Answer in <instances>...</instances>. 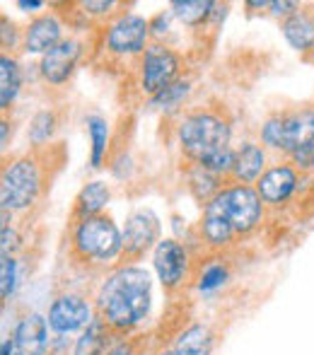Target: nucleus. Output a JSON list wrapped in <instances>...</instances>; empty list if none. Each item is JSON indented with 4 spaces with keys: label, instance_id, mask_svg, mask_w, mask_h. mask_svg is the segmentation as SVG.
Wrapping results in <instances>:
<instances>
[{
    "label": "nucleus",
    "instance_id": "30",
    "mask_svg": "<svg viewBox=\"0 0 314 355\" xmlns=\"http://www.w3.org/2000/svg\"><path fill=\"white\" fill-rule=\"evenodd\" d=\"M295 159L314 169V145H310V148H305V150H300V153H295Z\"/></svg>",
    "mask_w": 314,
    "mask_h": 355
},
{
    "label": "nucleus",
    "instance_id": "35",
    "mask_svg": "<svg viewBox=\"0 0 314 355\" xmlns=\"http://www.w3.org/2000/svg\"><path fill=\"white\" fill-rule=\"evenodd\" d=\"M162 355H177V353H174V351H167V353H162Z\"/></svg>",
    "mask_w": 314,
    "mask_h": 355
},
{
    "label": "nucleus",
    "instance_id": "3",
    "mask_svg": "<svg viewBox=\"0 0 314 355\" xmlns=\"http://www.w3.org/2000/svg\"><path fill=\"white\" fill-rule=\"evenodd\" d=\"M203 211L225 220L235 230V234H247L261 220V198H259L256 189L237 184V187L223 189L220 193H216Z\"/></svg>",
    "mask_w": 314,
    "mask_h": 355
},
{
    "label": "nucleus",
    "instance_id": "25",
    "mask_svg": "<svg viewBox=\"0 0 314 355\" xmlns=\"http://www.w3.org/2000/svg\"><path fill=\"white\" fill-rule=\"evenodd\" d=\"M51 131H53V114H49V112L37 114V119H34V123H32V141L37 145L49 141Z\"/></svg>",
    "mask_w": 314,
    "mask_h": 355
},
{
    "label": "nucleus",
    "instance_id": "17",
    "mask_svg": "<svg viewBox=\"0 0 314 355\" xmlns=\"http://www.w3.org/2000/svg\"><path fill=\"white\" fill-rule=\"evenodd\" d=\"M263 150L259 145H242V148L235 153V164H232V177L242 184H249L254 179H261V172H263Z\"/></svg>",
    "mask_w": 314,
    "mask_h": 355
},
{
    "label": "nucleus",
    "instance_id": "7",
    "mask_svg": "<svg viewBox=\"0 0 314 355\" xmlns=\"http://www.w3.org/2000/svg\"><path fill=\"white\" fill-rule=\"evenodd\" d=\"M179 56L172 49L162 46V44H152L146 49L143 56V89L148 94H159L162 89H167L169 85H174V78L179 75Z\"/></svg>",
    "mask_w": 314,
    "mask_h": 355
},
{
    "label": "nucleus",
    "instance_id": "23",
    "mask_svg": "<svg viewBox=\"0 0 314 355\" xmlns=\"http://www.w3.org/2000/svg\"><path fill=\"white\" fill-rule=\"evenodd\" d=\"M89 136H92V167H99L104 157V150H107V123L99 116L89 119Z\"/></svg>",
    "mask_w": 314,
    "mask_h": 355
},
{
    "label": "nucleus",
    "instance_id": "21",
    "mask_svg": "<svg viewBox=\"0 0 314 355\" xmlns=\"http://www.w3.org/2000/svg\"><path fill=\"white\" fill-rule=\"evenodd\" d=\"M19 92V68L12 58H0V107L8 109Z\"/></svg>",
    "mask_w": 314,
    "mask_h": 355
},
{
    "label": "nucleus",
    "instance_id": "2",
    "mask_svg": "<svg viewBox=\"0 0 314 355\" xmlns=\"http://www.w3.org/2000/svg\"><path fill=\"white\" fill-rule=\"evenodd\" d=\"M179 141L184 155L203 167L213 157L230 150V126L213 112L191 114L179 126Z\"/></svg>",
    "mask_w": 314,
    "mask_h": 355
},
{
    "label": "nucleus",
    "instance_id": "5",
    "mask_svg": "<svg viewBox=\"0 0 314 355\" xmlns=\"http://www.w3.org/2000/svg\"><path fill=\"white\" fill-rule=\"evenodd\" d=\"M73 249L82 259L109 261L123 249V234H119V227L109 215H94L78 223L73 234Z\"/></svg>",
    "mask_w": 314,
    "mask_h": 355
},
{
    "label": "nucleus",
    "instance_id": "15",
    "mask_svg": "<svg viewBox=\"0 0 314 355\" xmlns=\"http://www.w3.org/2000/svg\"><path fill=\"white\" fill-rule=\"evenodd\" d=\"M58 44H61V24H58V19L51 17V15H42V17H37L27 27V34H24V46H27V51L44 53V56H46Z\"/></svg>",
    "mask_w": 314,
    "mask_h": 355
},
{
    "label": "nucleus",
    "instance_id": "34",
    "mask_svg": "<svg viewBox=\"0 0 314 355\" xmlns=\"http://www.w3.org/2000/svg\"><path fill=\"white\" fill-rule=\"evenodd\" d=\"M310 61L314 63V49H312V53H310Z\"/></svg>",
    "mask_w": 314,
    "mask_h": 355
},
{
    "label": "nucleus",
    "instance_id": "26",
    "mask_svg": "<svg viewBox=\"0 0 314 355\" xmlns=\"http://www.w3.org/2000/svg\"><path fill=\"white\" fill-rule=\"evenodd\" d=\"M0 295H3V300L10 297V293L15 290V261L12 257H3V261H0Z\"/></svg>",
    "mask_w": 314,
    "mask_h": 355
},
{
    "label": "nucleus",
    "instance_id": "31",
    "mask_svg": "<svg viewBox=\"0 0 314 355\" xmlns=\"http://www.w3.org/2000/svg\"><path fill=\"white\" fill-rule=\"evenodd\" d=\"M17 5L22 10H37V8H42V0H19Z\"/></svg>",
    "mask_w": 314,
    "mask_h": 355
},
{
    "label": "nucleus",
    "instance_id": "24",
    "mask_svg": "<svg viewBox=\"0 0 314 355\" xmlns=\"http://www.w3.org/2000/svg\"><path fill=\"white\" fill-rule=\"evenodd\" d=\"M189 94V85L186 83H174V85H169L167 89H162L159 94H155L152 97V104H157V107H177L179 104V99L182 97H186Z\"/></svg>",
    "mask_w": 314,
    "mask_h": 355
},
{
    "label": "nucleus",
    "instance_id": "18",
    "mask_svg": "<svg viewBox=\"0 0 314 355\" xmlns=\"http://www.w3.org/2000/svg\"><path fill=\"white\" fill-rule=\"evenodd\" d=\"M109 196H112V193H109L107 184H102V182L87 184V187L78 193L73 218H76L78 223H82V220L94 218V215H102V208L109 203Z\"/></svg>",
    "mask_w": 314,
    "mask_h": 355
},
{
    "label": "nucleus",
    "instance_id": "19",
    "mask_svg": "<svg viewBox=\"0 0 314 355\" xmlns=\"http://www.w3.org/2000/svg\"><path fill=\"white\" fill-rule=\"evenodd\" d=\"M177 355H211V331L201 324L186 329L179 336L177 346H174Z\"/></svg>",
    "mask_w": 314,
    "mask_h": 355
},
{
    "label": "nucleus",
    "instance_id": "20",
    "mask_svg": "<svg viewBox=\"0 0 314 355\" xmlns=\"http://www.w3.org/2000/svg\"><path fill=\"white\" fill-rule=\"evenodd\" d=\"M213 8H216V3H211V0H184V3L172 5L174 15L189 27H198L206 22L213 15Z\"/></svg>",
    "mask_w": 314,
    "mask_h": 355
},
{
    "label": "nucleus",
    "instance_id": "12",
    "mask_svg": "<svg viewBox=\"0 0 314 355\" xmlns=\"http://www.w3.org/2000/svg\"><path fill=\"white\" fill-rule=\"evenodd\" d=\"M297 187V174L293 167H273L268 172L261 174V179L256 182V193L263 203H271V206H278L283 203Z\"/></svg>",
    "mask_w": 314,
    "mask_h": 355
},
{
    "label": "nucleus",
    "instance_id": "27",
    "mask_svg": "<svg viewBox=\"0 0 314 355\" xmlns=\"http://www.w3.org/2000/svg\"><path fill=\"white\" fill-rule=\"evenodd\" d=\"M225 268L223 266H211L206 273H203V278H201V290H213V288H218L223 281H225Z\"/></svg>",
    "mask_w": 314,
    "mask_h": 355
},
{
    "label": "nucleus",
    "instance_id": "4",
    "mask_svg": "<svg viewBox=\"0 0 314 355\" xmlns=\"http://www.w3.org/2000/svg\"><path fill=\"white\" fill-rule=\"evenodd\" d=\"M261 138L266 145L283 150V153H300L314 145V112L300 109V112L276 114L263 123Z\"/></svg>",
    "mask_w": 314,
    "mask_h": 355
},
{
    "label": "nucleus",
    "instance_id": "10",
    "mask_svg": "<svg viewBox=\"0 0 314 355\" xmlns=\"http://www.w3.org/2000/svg\"><path fill=\"white\" fill-rule=\"evenodd\" d=\"M89 324H92V312L78 295H63L49 309V327L56 334H73Z\"/></svg>",
    "mask_w": 314,
    "mask_h": 355
},
{
    "label": "nucleus",
    "instance_id": "13",
    "mask_svg": "<svg viewBox=\"0 0 314 355\" xmlns=\"http://www.w3.org/2000/svg\"><path fill=\"white\" fill-rule=\"evenodd\" d=\"M80 46L78 42H61L53 51L42 58V75L53 85H61L71 78L73 68L78 63Z\"/></svg>",
    "mask_w": 314,
    "mask_h": 355
},
{
    "label": "nucleus",
    "instance_id": "14",
    "mask_svg": "<svg viewBox=\"0 0 314 355\" xmlns=\"http://www.w3.org/2000/svg\"><path fill=\"white\" fill-rule=\"evenodd\" d=\"M12 343L19 355H42L46 348V319L39 314H27L15 329Z\"/></svg>",
    "mask_w": 314,
    "mask_h": 355
},
{
    "label": "nucleus",
    "instance_id": "33",
    "mask_svg": "<svg viewBox=\"0 0 314 355\" xmlns=\"http://www.w3.org/2000/svg\"><path fill=\"white\" fill-rule=\"evenodd\" d=\"M0 126H3V145H5V143H8V123L3 121Z\"/></svg>",
    "mask_w": 314,
    "mask_h": 355
},
{
    "label": "nucleus",
    "instance_id": "32",
    "mask_svg": "<svg viewBox=\"0 0 314 355\" xmlns=\"http://www.w3.org/2000/svg\"><path fill=\"white\" fill-rule=\"evenodd\" d=\"M3 355H19L12 341H5V343H3Z\"/></svg>",
    "mask_w": 314,
    "mask_h": 355
},
{
    "label": "nucleus",
    "instance_id": "29",
    "mask_svg": "<svg viewBox=\"0 0 314 355\" xmlns=\"http://www.w3.org/2000/svg\"><path fill=\"white\" fill-rule=\"evenodd\" d=\"M85 12H109V10L114 8V3H109V0H99V3H94V0H87V3H82Z\"/></svg>",
    "mask_w": 314,
    "mask_h": 355
},
{
    "label": "nucleus",
    "instance_id": "1",
    "mask_svg": "<svg viewBox=\"0 0 314 355\" xmlns=\"http://www.w3.org/2000/svg\"><path fill=\"white\" fill-rule=\"evenodd\" d=\"M99 319L119 331L133 329L150 312V276L138 266L116 271L102 285L97 297Z\"/></svg>",
    "mask_w": 314,
    "mask_h": 355
},
{
    "label": "nucleus",
    "instance_id": "28",
    "mask_svg": "<svg viewBox=\"0 0 314 355\" xmlns=\"http://www.w3.org/2000/svg\"><path fill=\"white\" fill-rule=\"evenodd\" d=\"M0 247H3V257H8L10 249L17 247V234L12 230H8V225H3V244Z\"/></svg>",
    "mask_w": 314,
    "mask_h": 355
},
{
    "label": "nucleus",
    "instance_id": "16",
    "mask_svg": "<svg viewBox=\"0 0 314 355\" xmlns=\"http://www.w3.org/2000/svg\"><path fill=\"white\" fill-rule=\"evenodd\" d=\"M283 37L288 39L297 51H312L314 49V15L307 10H297L288 19H283Z\"/></svg>",
    "mask_w": 314,
    "mask_h": 355
},
{
    "label": "nucleus",
    "instance_id": "22",
    "mask_svg": "<svg viewBox=\"0 0 314 355\" xmlns=\"http://www.w3.org/2000/svg\"><path fill=\"white\" fill-rule=\"evenodd\" d=\"M104 329H107L104 319H94V322L87 327V331L78 338L76 355H94L97 353L104 343Z\"/></svg>",
    "mask_w": 314,
    "mask_h": 355
},
{
    "label": "nucleus",
    "instance_id": "8",
    "mask_svg": "<svg viewBox=\"0 0 314 355\" xmlns=\"http://www.w3.org/2000/svg\"><path fill=\"white\" fill-rule=\"evenodd\" d=\"M148 34H150V24L146 19L138 15H123L109 27L107 46L114 53H138L146 49Z\"/></svg>",
    "mask_w": 314,
    "mask_h": 355
},
{
    "label": "nucleus",
    "instance_id": "11",
    "mask_svg": "<svg viewBox=\"0 0 314 355\" xmlns=\"http://www.w3.org/2000/svg\"><path fill=\"white\" fill-rule=\"evenodd\" d=\"M155 271L164 288H177L186 273V252L177 239H162L155 247Z\"/></svg>",
    "mask_w": 314,
    "mask_h": 355
},
{
    "label": "nucleus",
    "instance_id": "9",
    "mask_svg": "<svg viewBox=\"0 0 314 355\" xmlns=\"http://www.w3.org/2000/svg\"><path fill=\"white\" fill-rule=\"evenodd\" d=\"M159 223L150 211H138L126 220L123 230V249L121 254L126 259H138L157 242Z\"/></svg>",
    "mask_w": 314,
    "mask_h": 355
},
{
    "label": "nucleus",
    "instance_id": "6",
    "mask_svg": "<svg viewBox=\"0 0 314 355\" xmlns=\"http://www.w3.org/2000/svg\"><path fill=\"white\" fill-rule=\"evenodd\" d=\"M42 169L39 162L29 155L15 159L3 172V184H0V203L3 211H22L37 201L42 191Z\"/></svg>",
    "mask_w": 314,
    "mask_h": 355
}]
</instances>
